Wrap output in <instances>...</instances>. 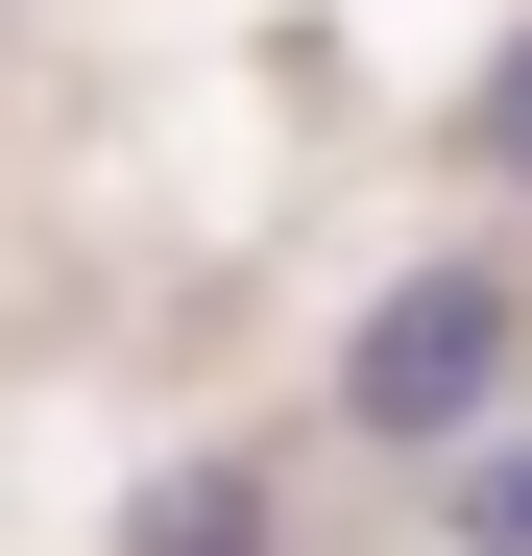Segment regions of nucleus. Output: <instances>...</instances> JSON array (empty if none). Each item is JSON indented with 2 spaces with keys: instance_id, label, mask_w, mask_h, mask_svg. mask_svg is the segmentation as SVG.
Segmentation results:
<instances>
[{
  "instance_id": "f257e3e1",
  "label": "nucleus",
  "mask_w": 532,
  "mask_h": 556,
  "mask_svg": "<svg viewBox=\"0 0 532 556\" xmlns=\"http://www.w3.org/2000/svg\"><path fill=\"white\" fill-rule=\"evenodd\" d=\"M508 339H532V291H508V266H411V291H364V339H339V412L435 459V435H484Z\"/></svg>"
},
{
  "instance_id": "f03ea898",
  "label": "nucleus",
  "mask_w": 532,
  "mask_h": 556,
  "mask_svg": "<svg viewBox=\"0 0 532 556\" xmlns=\"http://www.w3.org/2000/svg\"><path fill=\"white\" fill-rule=\"evenodd\" d=\"M122 556H266V484L242 459H169V484L122 508Z\"/></svg>"
},
{
  "instance_id": "7ed1b4c3",
  "label": "nucleus",
  "mask_w": 532,
  "mask_h": 556,
  "mask_svg": "<svg viewBox=\"0 0 532 556\" xmlns=\"http://www.w3.org/2000/svg\"><path fill=\"white\" fill-rule=\"evenodd\" d=\"M460 146H484V194H532V25L484 49V98H460Z\"/></svg>"
},
{
  "instance_id": "20e7f679",
  "label": "nucleus",
  "mask_w": 532,
  "mask_h": 556,
  "mask_svg": "<svg viewBox=\"0 0 532 556\" xmlns=\"http://www.w3.org/2000/svg\"><path fill=\"white\" fill-rule=\"evenodd\" d=\"M460 556H532V459H460Z\"/></svg>"
}]
</instances>
